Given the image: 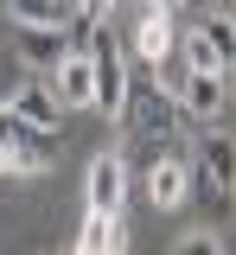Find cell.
Here are the masks:
<instances>
[{"mask_svg": "<svg viewBox=\"0 0 236 255\" xmlns=\"http://www.w3.org/2000/svg\"><path fill=\"white\" fill-rule=\"evenodd\" d=\"M192 172H198V198H204V230L236 223V134H204Z\"/></svg>", "mask_w": 236, "mask_h": 255, "instance_id": "obj_1", "label": "cell"}, {"mask_svg": "<svg viewBox=\"0 0 236 255\" xmlns=\"http://www.w3.org/2000/svg\"><path fill=\"white\" fill-rule=\"evenodd\" d=\"M179 64L198 70V77H224V83L236 77V19L224 13V6L179 32Z\"/></svg>", "mask_w": 236, "mask_h": 255, "instance_id": "obj_2", "label": "cell"}, {"mask_svg": "<svg viewBox=\"0 0 236 255\" xmlns=\"http://www.w3.org/2000/svg\"><path fill=\"white\" fill-rule=\"evenodd\" d=\"M90 64H96V115L121 122L134 77H128V45L115 38V26H90Z\"/></svg>", "mask_w": 236, "mask_h": 255, "instance_id": "obj_3", "label": "cell"}, {"mask_svg": "<svg viewBox=\"0 0 236 255\" xmlns=\"http://www.w3.org/2000/svg\"><path fill=\"white\" fill-rule=\"evenodd\" d=\"M121 128L140 134V140H160V147H179V134H185V115H179V102H172L153 77H134V90H128V109H121Z\"/></svg>", "mask_w": 236, "mask_h": 255, "instance_id": "obj_4", "label": "cell"}, {"mask_svg": "<svg viewBox=\"0 0 236 255\" xmlns=\"http://www.w3.org/2000/svg\"><path fill=\"white\" fill-rule=\"evenodd\" d=\"M51 159H58V134H38L0 109V172L6 179H38V172H51Z\"/></svg>", "mask_w": 236, "mask_h": 255, "instance_id": "obj_5", "label": "cell"}, {"mask_svg": "<svg viewBox=\"0 0 236 255\" xmlns=\"http://www.w3.org/2000/svg\"><path fill=\"white\" fill-rule=\"evenodd\" d=\"M121 45H128V64H140L147 77H160V70L172 64V51H179V26H172V6H140Z\"/></svg>", "mask_w": 236, "mask_h": 255, "instance_id": "obj_6", "label": "cell"}, {"mask_svg": "<svg viewBox=\"0 0 236 255\" xmlns=\"http://www.w3.org/2000/svg\"><path fill=\"white\" fill-rule=\"evenodd\" d=\"M153 83L179 102V115H185V122H217V115H224V102H230V83H224V77H198V70H185V64H166Z\"/></svg>", "mask_w": 236, "mask_h": 255, "instance_id": "obj_7", "label": "cell"}, {"mask_svg": "<svg viewBox=\"0 0 236 255\" xmlns=\"http://www.w3.org/2000/svg\"><path fill=\"white\" fill-rule=\"evenodd\" d=\"M140 191H147V204H153V211H179V204L198 191V172H192V159L179 153V147H160V153L147 159Z\"/></svg>", "mask_w": 236, "mask_h": 255, "instance_id": "obj_8", "label": "cell"}, {"mask_svg": "<svg viewBox=\"0 0 236 255\" xmlns=\"http://www.w3.org/2000/svg\"><path fill=\"white\" fill-rule=\"evenodd\" d=\"M0 109L19 115L26 128H38V134H58V128H64V109H58V96H51L45 77H13L6 96H0Z\"/></svg>", "mask_w": 236, "mask_h": 255, "instance_id": "obj_9", "label": "cell"}, {"mask_svg": "<svg viewBox=\"0 0 236 255\" xmlns=\"http://www.w3.org/2000/svg\"><path fill=\"white\" fill-rule=\"evenodd\" d=\"M121 198H128V159L121 153H96L83 172V204L90 217H121Z\"/></svg>", "mask_w": 236, "mask_h": 255, "instance_id": "obj_10", "label": "cell"}, {"mask_svg": "<svg viewBox=\"0 0 236 255\" xmlns=\"http://www.w3.org/2000/svg\"><path fill=\"white\" fill-rule=\"evenodd\" d=\"M13 51H19V64H26V77H58V64L70 58V32H32V26H19L13 32Z\"/></svg>", "mask_w": 236, "mask_h": 255, "instance_id": "obj_11", "label": "cell"}, {"mask_svg": "<svg viewBox=\"0 0 236 255\" xmlns=\"http://www.w3.org/2000/svg\"><path fill=\"white\" fill-rule=\"evenodd\" d=\"M51 96H58V109H96V64H90V51H70L64 64H58V77H51Z\"/></svg>", "mask_w": 236, "mask_h": 255, "instance_id": "obj_12", "label": "cell"}, {"mask_svg": "<svg viewBox=\"0 0 236 255\" xmlns=\"http://www.w3.org/2000/svg\"><path fill=\"white\" fill-rule=\"evenodd\" d=\"M70 255H128V230H121V217H83Z\"/></svg>", "mask_w": 236, "mask_h": 255, "instance_id": "obj_13", "label": "cell"}, {"mask_svg": "<svg viewBox=\"0 0 236 255\" xmlns=\"http://www.w3.org/2000/svg\"><path fill=\"white\" fill-rule=\"evenodd\" d=\"M172 255H224V236H217V230H185V236L172 243Z\"/></svg>", "mask_w": 236, "mask_h": 255, "instance_id": "obj_14", "label": "cell"}, {"mask_svg": "<svg viewBox=\"0 0 236 255\" xmlns=\"http://www.w3.org/2000/svg\"><path fill=\"white\" fill-rule=\"evenodd\" d=\"M224 13H230V19H236V6H224Z\"/></svg>", "mask_w": 236, "mask_h": 255, "instance_id": "obj_15", "label": "cell"}, {"mask_svg": "<svg viewBox=\"0 0 236 255\" xmlns=\"http://www.w3.org/2000/svg\"><path fill=\"white\" fill-rule=\"evenodd\" d=\"M230 96H236V83H230Z\"/></svg>", "mask_w": 236, "mask_h": 255, "instance_id": "obj_16", "label": "cell"}]
</instances>
